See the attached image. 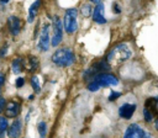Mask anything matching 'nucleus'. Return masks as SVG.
I'll return each instance as SVG.
<instances>
[{
  "instance_id": "28",
  "label": "nucleus",
  "mask_w": 158,
  "mask_h": 138,
  "mask_svg": "<svg viewBox=\"0 0 158 138\" xmlns=\"http://www.w3.org/2000/svg\"><path fill=\"white\" fill-rule=\"evenodd\" d=\"M154 127H156V129L158 131V118L154 120Z\"/></svg>"
},
{
  "instance_id": "6",
  "label": "nucleus",
  "mask_w": 158,
  "mask_h": 138,
  "mask_svg": "<svg viewBox=\"0 0 158 138\" xmlns=\"http://www.w3.org/2000/svg\"><path fill=\"white\" fill-rule=\"evenodd\" d=\"M146 134V131L137 123H131L123 134V138H143Z\"/></svg>"
},
{
  "instance_id": "19",
  "label": "nucleus",
  "mask_w": 158,
  "mask_h": 138,
  "mask_svg": "<svg viewBox=\"0 0 158 138\" xmlns=\"http://www.w3.org/2000/svg\"><path fill=\"white\" fill-rule=\"evenodd\" d=\"M143 118H144V121L147 122V123H151V122H153V113H152V111H149L148 108H143Z\"/></svg>"
},
{
  "instance_id": "27",
  "label": "nucleus",
  "mask_w": 158,
  "mask_h": 138,
  "mask_svg": "<svg viewBox=\"0 0 158 138\" xmlns=\"http://www.w3.org/2000/svg\"><path fill=\"white\" fill-rule=\"evenodd\" d=\"M6 48H7V47H6V46H5V47H4V48H2V51H1V53H0V55H4V54H5V53H6Z\"/></svg>"
},
{
  "instance_id": "2",
  "label": "nucleus",
  "mask_w": 158,
  "mask_h": 138,
  "mask_svg": "<svg viewBox=\"0 0 158 138\" xmlns=\"http://www.w3.org/2000/svg\"><path fill=\"white\" fill-rule=\"evenodd\" d=\"M74 53L69 48H62L52 54V62L58 67H69L74 63Z\"/></svg>"
},
{
  "instance_id": "30",
  "label": "nucleus",
  "mask_w": 158,
  "mask_h": 138,
  "mask_svg": "<svg viewBox=\"0 0 158 138\" xmlns=\"http://www.w3.org/2000/svg\"><path fill=\"white\" fill-rule=\"evenodd\" d=\"M143 138H152V136H151L149 133H147V132H146V134H144V137H143Z\"/></svg>"
},
{
  "instance_id": "7",
  "label": "nucleus",
  "mask_w": 158,
  "mask_h": 138,
  "mask_svg": "<svg viewBox=\"0 0 158 138\" xmlns=\"http://www.w3.org/2000/svg\"><path fill=\"white\" fill-rule=\"evenodd\" d=\"M63 37V28H62V22L58 17H54L53 20V36H52V46H58L62 41Z\"/></svg>"
},
{
  "instance_id": "21",
  "label": "nucleus",
  "mask_w": 158,
  "mask_h": 138,
  "mask_svg": "<svg viewBox=\"0 0 158 138\" xmlns=\"http://www.w3.org/2000/svg\"><path fill=\"white\" fill-rule=\"evenodd\" d=\"M121 96V92L120 91H111V94L109 95V101H115L116 99H118Z\"/></svg>"
},
{
  "instance_id": "8",
  "label": "nucleus",
  "mask_w": 158,
  "mask_h": 138,
  "mask_svg": "<svg viewBox=\"0 0 158 138\" xmlns=\"http://www.w3.org/2000/svg\"><path fill=\"white\" fill-rule=\"evenodd\" d=\"M136 108H137L136 104H128V102L122 104L118 107V116L123 120H130L136 112Z\"/></svg>"
},
{
  "instance_id": "18",
  "label": "nucleus",
  "mask_w": 158,
  "mask_h": 138,
  "mask_svg": "<svg viewBox=\"0 0 158 138\" xmlns=\"http://www.w3.org/2000/svg\"><path fill=\"white\" fill-rule=\"evenodd\" d=\"M38 133H40V138H44L46 133H47V124L46 122H40L38 123Z\"/></svg>"
},
{
  "instance_id": "26",
  "label": "nucleus",
  "mask_w": 158,
  "mask_h": 138,
  "mask_svg": "<svg viewBox=\"0 0 158 138\" xmlns=\"http://www.w3.org/2000/svg\"><path fill=\"white\" fill-rule=\"evenodd\" d=\"M4 83H5V76H4V74L0 73V86H1Z\"/></svg>"
},
{
  "instance_id": "13",
  "label": "nucleus",
  "mask_w": 158,
  "mask_h": 138,
  "mask_svg": "<svg viewBox=\"0 0 158 138\" xmlns=\"http://www.w3.org/2000/svg\"><path fill=\"white\" fill-rule=\"evenodd\" d=\"M40 5H41V1H40V0H36V1L30 6V9H28V16H27V22H30V23L33 22L35 17H36V15H37V10H38Z\"/></svg>"
},
{
  "instance_id": "23",
  "label": "nucleus",
  "mask_w": 158,
  "mask_h": 138,
  "mask_svg": "<svg viewBox=\"0 0 158 138\" xmlns=\"http://www.w3.org/2000/svg\"><path fill=\"white\" fill-rule=\"evenodd\" d=\"M30 62H31V70L33 71V70H36V68H37V65H38V62H37V58L36 57H31L30 58Z\"/></svg>"
},
{
  "instance_id": "32",
  "label": "nucleus",
  "mask_w": 158,
  "mask_h": 138,
  "mask_svg": "<svg viewBox=\"0 0 158 138\" xmlns=\"http://www.w3.org/2000/svg\"><path fill=\"white\" fill-rule=\"evenodd\" d=\"M0 1H1V2H2V4H6V2H7V1H9V0H0Z\"/></svg>"
},
{
  "instance_id": "20",
  "label": "nucleus",
  "mask_w": 158,
  "mask_h": 138,
  "mask_svg": "<svg viewBox=\"0 0 158 138\" xmlns=\"http://www.w3.org/2000/svg\"><path fill=\"white\" fill-rule=\"evenodd\" d=\"M100 87H101V86H100L95 80H91V81L89 83V85H88V90H89V91H98Z\"/></svg>"
},
{
  "instance_id": "12",
  "label": "nucleus",
  "mask_w": 158,
  "mask_h": 138,
  "mask_svg": "<svg viewBox=\"0 0 158 138\" xmlns=\"http://www.w3.org/2000/svg\"><path fill=\"white\" fill-rule=\"evenodd\" d=\"M20 112V105L15 101L9 102V105L6 106V115L9 117H16Z\"/></svg>"
},
{
  "instance_id": "16",
  "label": "nucleus",
  "mask_w": 158,
  "mask_h": 138,
  "mask_svg": "<svg viewBox=\"0 0 158 138\" xmlns=\"http://www.w3.org/2000/svg\"><path fill=\"white\" fill-rule=\"evenodd\" d=\"M7 131V121L5 117H1L0 116V138L4 137L5 132Z\"/></svg>"
},
{
  "instance_id": "14",
  "label": "nucleus",
  "mask_w": 158,
  "mask_h": 138,
  "mask_svg": "<svg viewBox=\"0 0 158 138\" xmlns=\"http://www.w3.org/2000/svg\"><path fill=\"white\" fill-rule=\"evenodd\" d=\"M22 68H23V65H22V59H21V58L14 59V62H12V71H14L15 74H19V73L22 70Z\"/></svg>"
},
{
  "instance_id": "17",
  "label": "nucleus",
  "mask_w": 158,
  "mask_h": 138,
  "mask_svg": "<svg viewBox=\"0 0 158 138\" xmlns=\"http://www.w3.org/2000/svg\"><path fill=\"white\" fill-rule=\"evenodd\" d=\"M31 85L35 90V92H40L41 91V84H40V79L37 76H32L31 79Z\"/></svg>"
},
{
  "instance_id": "15",
  "label": "nucleus",
  "mask_w": 158,
  "mask_h": 138,
  "mask_svg": "<svg viewBox=\"0 0 158 138\" xmlns=\"http://www.w3.org/2000/svg\"><path fill=\"white\" fill-rule=\"evenodd\" d=\"M93 9H91V5L89 4V2H86V4H84L83 6H81V9H80V12L83 14V16H85V17H89L90 15H93Z\"/></svg>"
},
{
  "instance_id": "25",
  "label": "nucleus",
  "mask_w": 158,
  "mask_h": 138,
  "mask_svg": "<svg viewBox=\"0 0 158 138\" xmlns=\"http://www.w3.org/2000/svg\"><path fill=\"white\" fill-rule=\"evenodd\" d=\"M2 110H5V99L0 96V112H1Z\"/></svg>"
},
{
  "instance_id": "5",
  "label": "nucleus",
  "mask_w": 158,
  "mask_h": 138,
  "mask_svg": "<svg viewBox=\"0 0 158 138\" xmlns=\"http://www.w3.org/2000/svg\"><path fill=\"white\" fill-rule=\"evenodd\" d=\"M49 28L51 26L48 23L43 25L41 33H40V39H38V49H41L42 52L48 51L49 48V42H52V39H49Z\"/></svg>"
},
{
  "instance_id": "9",
  "label": "nucleus",
  "mask_w": 158,
  "mask_h": 138,
  "mask_svg": "<svg viewBox=\"0 0 158 138\" xmlns=\"http://www.w3.org/2000/svg\"><path fill=\"white\" fill-rule=\"evenodd\" d=\"M104 11H105V6L102 2L98 4L93 11V20L96 22V23H100V25H104L106 23V17L104 15Z\"/></svg>"
},
{
  "instance_id": "3",
  "label": "nucleus",
  "mask_w": 158,
  "mask_h": 138,
  "mask_svg": "<svg viewBox=\"0 0 158 138\" xmlns=\"http://www.w3.org/2000/svg\"><path fill=\"white\" fill-rule=\"evenodd\" d=\"M77 16H78V10L77 9H69V10L65 11L64 20H63V26H64V30L68 33H74L78 30Z\"/></svg>"
},
{
  "instance_id": "24",
  "label": "nucleus",
  "mask_w": 158,
  "mask_h": 138,
  "mask_svg": "<svg viewBox=\"0 0 158 138\" xmlns=\"http://www.w3.org/2000/svg\"><path fill=\"white\" fill-rule=\"evenodd\" d=\"M23 84H25V79H23V78H17V79H16V83H15L16 87H21Z\"/></svg>"
},
{
  "instance_id": "29",
  "label": "nucleus",
  "mask_w": 158,
  "mask_h": 138,
  "mask_svg": "<svg viewBox=\"0 0 158 138\" xmlns=\"http://www.w3.org/2000/svg\"><path fill=\"white\" fill-rule=\"evenodd\" d=\"M90 2H94V4H96V5H98V4H100V2H101V0H90Z\"/></svg>"
},
{
  "instance_id": "11",
  "label": "nucleus",
  "mask_w": 158,
  "mask_h": 138,
  "mask_svg": "<svg viewBox=\"0 0 158 138\" xmlns=\"http://www.w3.org/2000/svg\"><path fill=\"white\" fill-rule=\"evenodd\" d=\"M7 21H9V26H10V32H11V34H14V36L19 34L20 27H21L20 20H19L16 16H9Z\"/></svg>"
},
{
  "instance_id": "1",
  "label": "nucleus",
  "mask_w": 158,
  "mask_h": 138,
  "mask_svg": "<svg viewBox=\"0 0 158 138\" xmlns=\"http://www.w3.org/2000/svg\"><path fill=\"white\" fill-rule=\"evenodd\" d=\"M132 55V51L131 48L126 44V43H120L117 46H115L107 54L106 60L109 62V64H117V63H122L126 62L127 59H130Z\"/></svg>"
},
{
  "instance_id": "4",
  "label": "nucleus",
  "mask_w": 158,
  "mask_h": 138,
  "mask_svg": "<svg viewBox=\"0 0 158 138\" xmlns=\"http://www.w3.org/2000/svg\"><path fill=\"white\" fill-rule=\"evenodd\" d=\"M93 80H95L101 87H107V86H116V85H118V79H117L114 74H109V73L98 74L96 76L93 78Z\"/></svg>"
},
{
  "instance_id": "22",
  "label": "nucleus",
  "mask_w": 158,
  "mask_h": 138,
  "mask_svg": "<svg viewBox=\"0 0 158 138\" xmlns=\"http://www.w3.org/2000/svg\"><path fill=\"white\" fill-rule=\"evenodd\" d=\"M121 6H120V4L117 2V1H114L112 2V12L114 14H120L121 12Z\"/></svg>"
},
{
  "instance_id": "31",
  "label": "nucleus",
  "mask_w": 158,
  "mask_h": 138,
  "mask_svg": "<svg viewBox=\"0 0 158 138\" xmlns=\"http://www.w3.org/2000/svg\"><path fill=\"white\" fill-rule=\"evenodd\" d=\"M154 101H156V105L158 107V96H154Z\"/></svg>"
},
{
  "instance_id": "10",
  "label": "nucleus",
  "mask_w": 158,
  "mask_h": 138,
  "mask_svg": "<svg viewBox=\"0 0 158 138\" xmlns=\"http://www.w3.org/2000/svg\"><path fill=\"white\" fill-rule=\"evenodd\" d=\"M7 134L10 138H19L21 134V121L20 120H15L10 128H7Z\"/></svg>"
}]
</instances>
